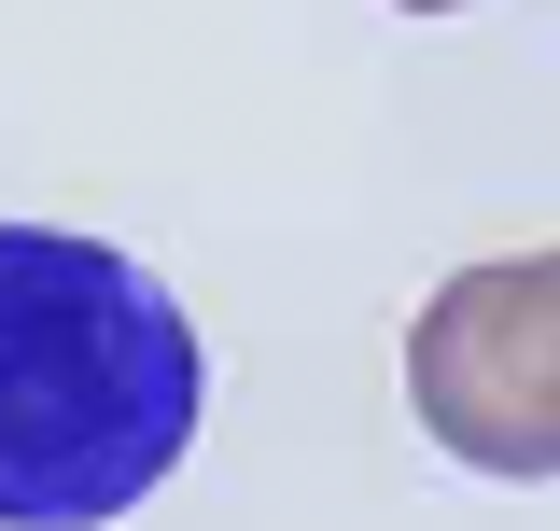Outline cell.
Listing matches in <instances>:
<instances>
[{"label": "cell", "mask_w": 560, "mask_h": 531, "mask_svg": "<svg viewBox=\"0 0 560 531\" xmlns=\"http://www.w3.org/2000/svg\"><path fill=\"white\" fill-rule=\"evenodd\" d=\"M210 405V350L168 280L70 224H0V531L140 518Z\"/></svg>", "instance_id": "cell-1"}, {"label": "cell", "mask_w": 560, "mask_h": 531, "mask_svg": "<svg viewBox=\"0 0 560 531\" xmlns=\"http://www.w3.org/2000/svg\"><path fill=\"white\" fill-rule=\"evenodd\" d=\"M407 405L463 475H560V252L448 266L407 322Z\"/></svg>", "instance_id": "cell-2"}, {"label": "cell", "mask_w": 560, "mask_h": 531, "mask_svg": "<svg viewBox=\"0 0 560 531\" xmlns=\"http://www.w3.org/2000/svg\"><path fill=\"white\" fill-rule=\"evenodd\" d=\"M393 14H463V0H393Z\"/></svg>", "instance_id": "cell-3"}]
</instances>
